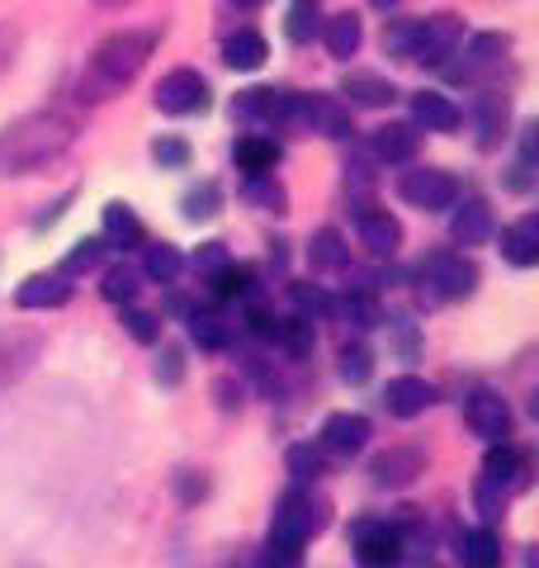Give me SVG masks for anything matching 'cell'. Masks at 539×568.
<instances>
[{
    "label": "cell",
    "instance_id": "cell-34",
    "mask_svg": "<svg viewBox=\"0 0 539 568\" xmlns=\"http://www.w3.org/2000/svg\"><path fill=\"white\" fill-rule=\"evenodd\" d=\"M284 465H289L294 478H303V484H313V478L327 474V450L322 446H289V455H284Z\"/></svg>",
    "mask_w": 539,
    "mask_h": 568
},
{
    "label": "cell",
    "instance_id": "cell-1",
    "mask_svg": "<svg viewBox=\"0 0 539 568\" xmlns=\"http://www.w3.org/2000/svg\"><path fill=\"white\" fill-rule=\"evenodd\" d=\"M71 142H77V119H67L58 110L14 119L10 129L0 133V181L29 175V171H39L48 162H58Z\"/></svg>",
    "mask_w": 539,
    "mask_h": 568
},
{
    "label": "cell",
    "instance_id": "cell-3",
    "mask_svg": "<svg viewBox=\"0 0 539 568\" xmlns=\"http://www.w3.org/2000/svg\"><path fill=\"white\" fill-rule=\"evenodd\" d=\"M327 521H332L327 497H317L308 488H294V493L279 497V511H275V526H270V536H289V540L308 545L317 530H327Z\"/></svg>",
    "mask_w": 539,
    "mask_h": 568
},
{
    "label": "cell",
    "instance_id": "cell-19",
    "mask_svg": "<svg viewBox=\"0 0 539 568\" xmlns=\"http://www.w3.org/2000/svg\"><path fill=\"white\" fill-rule=\"evenodd\" d=\"M340 91H346L350 104H359V110H384V104L398 100V85L384 77H369V71H350V77L340 81Z\"/></svg>",
    "mask_w": 539,
    "mask_h": 568
},
{
    "label": "cell",
    "instance_id": "cell-32",
    "mask_svg": "<svg viewBox=\"0 0 539 568\" xmlns=\"http://www.w3.org/2000/svg\"><path fill=\"white\" fill-rule=\"evenodd\" d=\"M507 48H511V39L507 33H478V39H469V52H464V67L469 71H478V67H497L501 58H507Z\"/></svg>",
    "mask_w": 539,
    "mask_h": 568
},
{
    "label": "cell",
    "instance_id": "cell-30",
    "mask_svg": "<svg viewBox=\"0 0 539 568\" xmlns=\"http://www.w3.org/2000/svg\"><path fill=\"white\" fill-rule=\"evenodd\" d=\"M501 123H507V100L501 95H478V142L482 148H497L501 142Z\"/></svg>",
    "mask_w": 539,
    "mask_h": 568
},
{
    "label": "cell",
    "instance_id": "cell-23",
    "mask_svg": "<svg viewBox=\"0 0 539 568\" xmlns=\"http://www.w3.org/2000/svg\"><path fill=\"white\" fill-rule=\"evenodd\" d=\"M411 119H417L426 133H449V129L459 123V110H455V104H449L445 95L421 91V95H411Z\"/></svg>",
    "mask_w": 539,
    "mask_h": 568
},
{
    "label": "cell",
    "instance_id": "cell-42",
    "mask_svg": "<svg viewBox=\"0 0 539 568\" xmlns=\"http://www.w3.org/2000/svg\"><path fill=\"white\" fill-rule=\"evenodd\" d=\"M369 369H374V355H369V346H346L340 351V379H350V384H365L369 379Z\"/></svg>",
    "mask_w": 539,
    "mask_h": 568
},
{
    "label": "cell",
    "instance_id": "cell-33",
    "mask_svg": "<svg viewBox=\"0 0 539 568\" xmlns=\"http://www.w3.org/2000/svg\"><path fill=\"white\" fill-rule=\"evenodd\" d=\"M251 290H256V271L251 265H223L213 275V294L218 298H251Z\"/></svg>",
    "mask_w": 539,
    "mask_h": 568
},
{
    "label": "cell",
    "instance_id": "cell-35",
    "mask_svg": "<svg viewBox=\"0 0 539 568\" xmlns=\"http://www.w3.org/2000/svg\"><path fill=\"white\" fill-rule=\"evenodd\" d=\"M218 204H223V190L213 185V181H204L200 190H190L185 200H180V209H185V219H190V223H209L213 213H218Z\"/></svg>",
    "mask_w": 539,
    "mask_h": 568
},
{
    "label": "cell",
    "instance_id": "cell-15",
    "mask_svg": "<svg viewBox=\"0 0 539 568\" xmlns=\"http://www.w3.org/2000/svg\"><path fill=\"white\" fill-rule=\"evenodd\" d=\"M384 403H388L393 417H421L426 407L436 403V384H426V379H417V375H398V379L388 384Z\"/></svg>",
    "mask_w": 539,
    "mask_h": 568
},
{
    "label": "cell",
    "instance_id": "cell-2",
    "mask_svg": "<svg viewBox=\"0 0 539 568\" xmlns=\"http://www.w3.org/2000/svg\"><path fill=\"white\" fill-rule=\"evenodd\" d=\"M152 48H156V33H152V29H123V33H110V39H104L95 52H90V62H85L81 100L100 104V100L119 95L123 85H129L142 67H148Z\"/></svg>",
    "mask_w": 539,
    "mask_h": 568
},
{
    "label": "cell",
    "instance_id": "cell-18",
    "mask_svg": "<svg viewBox=\"0 0 539 568\" xmlns=\"http://www.w3.org/2000/svg\"><path fill=\"white\" fill-rule=\"evenodd\" d=\"M501 256H507L511 265H520V271L539 261V219L535 213H526V219L511 223L507 233H501Z\"/></svg>",
    "mask_w": 539,
    "mask_h": 568
},
{
    "label": "cell",
    "instance_id": "cell-4",
    "mask_svg": "<svg viewBox=\"0 0 539 568\" xmlns=\"http://www.w3.org/2000/svg\"><path fill=\"white\" fill-rule=\"evenodd\" d=\"M355 564L359 568H398L407 559V540H403V530L398 526H388V521H365V526H355Z\"/></svg>",
    "mask_w": 539,
    "mask_h": 568
},
{
    "label": "cell",
    "instance_id": "cell-29",
    "mask_svg": "<svg viewBox=\"0 0 539 568\" xmlns=\"http://www.w3.org/2000/svg\"><path fill=\"white\" fill-rule=\"evenodd\" d=\"M104 242H114V246H142V219L129 209V204H110L104 209Z\"/></svg>",
    "mask_w": 539,
    "mask_h": 568
},
{
    "label": "cell",
    "instance_id": "cell-41",
    "mask_svg": "<svg viewBox=\"0 0 539 568\" xmlns=\"http://www.w3.org/2000/svg\"><path fill=\"white\" fill-rule=\"evenodd\" d=\"M246 200L261 204L265 213H284V190L270 181V175H251V181H246Z\"/></svg>",
    "mask_w": 539,
    "mask_h": 568
},
{
    "label": "cell",
    "instance_id": "cell-54",
    "mask_svg": "<svg viewBox=\"0 0 539 568\" xmlns=\"http://www.w3.org/2000/svg\"><path fill=\"white\" fill-rule=\"evenodd\" d=\"M393 6H403V0H374V10H393Z\"/></svg>",
    "mask_w": 539,
    "mask_h": 568
},
{
    "label": "cell",
    "instance_id": "cell-24",
    "mask_svg": "<svg viewBox=\"0 0 539 568\" xmlns=\"http://www.w3.org/2000/svg\"><path fill=\"white\" fill-rule=\"evenodd\" d=\"M237 166L246 175H270L279 166V142L275 138H265V133H246L237 142Z\"/></svg>",
    "mask_w": 539,
    "mask_h": 568
},
{
    "label": "cell",
    "instance_id": "cell-26",
    "mask_svg": "<svg viewBox=\"0 0 539 568\" xmlns=\"http://www.w3.org/2000/svg\"><path fill=\"white\" fill-rule=\"evenodd\" d=\"M459 559H464V568H497V564H501V540L492 536L488 526L464 530V540H459Z\"/></svg>",
    "mask_w": 539,
    "mask_h": 568
},
{
    "label": "cell",
    "instance_id": "cell-25",
    "mask_svg": "<svg viewBox=\"0 0 539 568\" xmlns=\"http://www.w3.org/2000/svg\"><path fill=\"white\" fill-rule=\"evenodd\" d=\"M265 58H270V48H265V39L256 29H242V33H232V39L223 43V62L232 71H256Z\"/></svg>",
    "mask_w": 539,
    "mask_h": 568
},
{
    "label": "cell",
    "instance_id": "cell-27",
    "mask_svg": "<svg viewBox=\"0 0 539 568\" xmlns=\"http://www.w3.org/2000/svg\"><path fill=\"white\" fill-rule=\"evenodd\" d=\"M374 152H379V162H411L417 156V129L411 123H388V129L374 133Z\"/></svg>",
    "mask_w": 539,
    "mask_h": 568
},
{
    "label": "cell",
    "instance_id": "cell-43",
    "mask_svg": "<svg viewBox=\"0 0 539 568\" xmlns=\"http://www.w3.org/2000/svg\"><path fill=\"white\" fill-rule=\"evenodd\" d=\"M148 275H152V280H161V284L180 275V252H175V246H166V242L148 246Z\"/></svg>",
    "mask_w": 539,
    "mask_h": 568
},
{
    "label": "cell",
    "instance_id": "cell-10",
    "mask_svg": "<svg viewBox=\"0 0 539 568\" xmlns=\"http://www.w3.org/2000/svg\"><path fill=\"white\" fill-rule=\"evenodd\" d=\"M464 417H469V426H474V436H482V440H507V432H511V407H507V398L501 394H492V388H478V394L464 403Z\"/></svg>",
    "mask_w": 539,
    "mask_h": 568
},
{
    "label": "cell",
    "instance_id": "cell-49",
    "mask_svg": "<svg viewBox=\"0 0 539 568\" xmlns=\"http://www.w3.org/2000/svg\"><path fill=\"white\" fill-rule=\"evenodd\" d=\"M123 327H129V332L138 336V342H148V346L161 336V323H156L152 313H142V308H123Z\"/></svg>",
    "mask_w": 539,
    "mask_h": 568
},
{
    "label": "cell",
    "instance_id": "cell-38",
    "mask_svg": "<svg viewBox=\"0 0 539 568\" xmlns=\"http://www.w3.org/2000/svg\"><path fill=\"white\" fill-rule=\"evenodd\" d=\"M340 317L346 323H355V327H379L384 323V313H379V298L374 294H346V304H340Z\"/></svg>",
    "mask_w": 539,
    "mask_h": 568
},
{
    "label": "cell",
    "instance_id": "cell-52",
    "mask_svg": "<svg viewBox=\"0 0 539 568\" xmlns=\"http://www.w3.org/2000/svg\"><path fill=\"white\" fill-rule=\"evenodd\" d=\"M194 265H200V271H213V275H218L223 265H227V252H223V242H209L204 252L194 256Z\"/></svg>",
    "mask_w": 539,
    "mask_h": 568
},
{
    "label": "cell",
    "instance_id": "cell-48",
    "mask_svg": "<svg viewBox=\"0 0 539 568\" xmlns=\"http://www.w3.org/2000/svg\"><path fill=\"white\" fill-rule=\"evenodd\" d=\"M246 332L261 336V342H275V336H279V317L270 308H261V304H251L246 308Z\"/></svg>",
    "mask_w": 539,
    "mask_h": 568
},
{
    "label": "cell",
    "instance_id": "cell-44",
    "mask_svg": "<svg viewBox=\"0 0 539 568\" xmlns=\"http://www.w3.org/2000/svg\"><path fill=\"white\" fill-rule=\"evenodd\" d=\"M133 294H138V275L129 265H114V271L104 275V298H110V304H133Z\"/></svg>",
    "mask_w": 539,
    "mask_h": 568
},
{
    "label": "cell",
    "instance_id": "cell-45",
    "mask_svg": "<svg viewBox=\"0 0 539 568\" xmlns=\"http://www.w3.org/2000/svg\"><path fill=\"white\" fill-rule=\"evenodd\" d=\"M152 156H156V166L180 171V166H190V142H180V138H156V142H152Z\"/></svg>",
    "mask_w": 539,
    "mask_h": 568
},
{
    "label": "cell",
    "instance_id": "cell-7",
    "mask_svg": "<svg viewBox=\"0 0 539 568\" xmlns=\"http://www.w3.org/2000/svg\"><path fill=\"white\" fill-rule=\"evenodd\" d=\"M289 123H303L322 138H350V110L332 95H294V119Z\"/></svg>",
    "mask_w": 539,
    "mask_h": 568
},
{
    "label": "cell",
    "instance_id": "cell-21",
    "mask_svg": "<svg viewBox=\"0 0 539 568\" xmlns=\"http://www.w3.org/2000/svg\"><path fill=\"white\" fill-rule=\"evenodd\" d=\"M322 39H327V52L332 58H355L359 52V43H365V29H359V14L355 10H340V14H332L327 20V29H322Z\"/></svg>",
    "mask_w": 539,
    "mask_h": 568
},
{
    "label": "cell",
    "instance_id": "cell-37",
    "mask_svg": "<svg viewBox=\"0 0 539 568\" xmlns=\"http://www.w3.org/2000/svg\"><path fill=\"white\" fill-rule=\"evenodd\" d=\"M261 568H303V540L270 536L265 540V555H261Z\"/></svg>",
    "mask_w": 539,
    "mask_h": 568
},
{
    "label": "cell",
    "instance_id": "cell-12",
    "mask_svg": "<svg viewBox=\"0 0 539 568\" xmlns=\"http://www.w3.org/2000/svg\"><path fill=\"white\" fill-rule=\"evenodd\" d=\"M232 110H237L242 119H256V123H289V119H294V91L256 85V91H242Z\"/></svg>",
    "mask_w": 539,
    "mask_h": 568
},
{
    "label": "cell",
    "instance_id": "cell-9",
    "mask_svg": "<svg viewBox=\"0 0 539 568\" xmlns=\"http://www.w3.org/2000/svg\"><path fill=\"white\" fill-rule=\"evenodd\" d=\"M403 200L411 209H426V213H436V209H449L459 200V185H455V175H445V171H407L403 175Z\"/></svg>",
    "mask_w": 539,
    "mask_h": 568
},
{
    "label": "cell",
    "instance_id": "cell-8",
    "mask_svg": "<svg viewBox=\"0 0 539 568\" xmlns=\"http://www.w3.org/2000/svg\"><path fill=\"white\" fill-rule=\"evenodd\" d=\"M459 39H464V20H459V14H430V20H421L417 48H411V62L440 67L449 52L459 48Z\"/></svg>",
    "mask_w": 539,
    "mask_h": 568
},
{
    "label": "cell",
    "instance_id": "cell-40",
    "mask_svg": "<svg viewBox=\"0 0 539 568\" xmlns=\"http://www.w3.org/2000/svg\"><path fill=\"white\" fill-rule=\"evenodd\" d=\"M275 342H284L294 361H303V355L313 351V317H289V323H279V336H275Z\"/></svg>",
    "mask_w": 539,
    "mask_h": 568
},
{
    "label": "cell",
    "instance_id": "cell-31",
    "mask_svg": "<svg viewBox=\"0 0 539 568\" xmlns=\"http://www.w3.org/2000/svg\"><path fill=\"white\" fill-rule=\"evenodd\" d=\"M190 336H194V342H200L204 351H227L232 327L223 323L218 313H190Z\"/></svg>",
    "mask_w": 539,
    "mask_h": 568
},
{
    "label": "cell",
    "instance_id": "cell-5",
    "mask_svg": "<svg viewBox=\"0 0 539 568\" xmlns=\"http://www.w3.org/2000/svg\"><path fill=\"white\" fill-rule=\"evenodd\" d=\"M421 280L440 298H469L478 290V265L459 252H436V256L421 261Z\"/></svg>",
    "mask_w": 539,
    "mask_h": 568
},
{
    "label": "cell",
    "instance_id": "cell-47",
    "mask_svg": "<svg viewBox=\"0 0 539 568\" xmlns=\"http://www.w3.org/2000/svg\"><path fill=\"white\" fill-rule=\"evenodd\" d=\"M294 308H298V317H317V313H332V298L317 290V284H294Z\"/></svg>",
    "mask_w": 539,
    "mask_h": 568
},
{
    "label": "cell",
    "instance_id": "cell-55",
    "mask_svg": "<svg viewBox=\"0 0 539 568\" xmlns=\"http://www.w3.org/2000/svg\"><path fill=\"white\" fill-rule=\"evenodd\" d=\"M100 6H104V10H123V6H129V0H100Z\"/></svg>",
    "mask_w": 539,
    "mask_h": 568
},
{
    "label": "cell",
    "instance_id": "cell-22",
    "mask_svg": "<svg viewBox=\"0 0 539 568\" xmlns=\"http://www.w3.org/2000/svg\"><path fill=\"white\" fill-rule=\"evenodd\" d=\"M520 474H526V455L511 450L507 440H497V446L488 450V465H482V484L488 488H516Z\"/></svg>",
    "mask_w": 539,
    "mask_h": 568
},
{
    "label": "cell",
    "instance_id": "cell-6",
    "mask_svg": "<svg viewBox=\"0 0 539 568\" xmlns=\"http://www.w3.org/2000/svg\"><path fill=\"white\" fill-rule=\"evenodd\" d=\"M156 110H166V114H200V110H209V81L200 77V71H190V67L171 71V77H161V85H156Z\"/></svg>",
    "mask_w": 539,
    "mask_h": 568
},
{
    "label": "cell",
    "instance_id": "cell-51",
    "mask_svg": "<svg viewBox=\"0 0 539 568\" xmlns=\"http://www.w3.org/2000/svg\"><path fill=\"white\" fill-rule=\"evenodd\" d=\"M14 52H20V29H14V24H0V71H10Z\"/></svg>",
    "mask_w": 539,
    "mask_h": 568
},
{
    "label": "cell",
    "instance_id": "cell-16",
    "mask_svg": "<svg viewBox=\"0 0 539 568\" xmlns=\"http://www.w3.org/2000/svg\"><path fill=\"white\" fill-rule=\"evenodd\" d=\"M426 469V459H421V450H407V446H393V450H384L379 459L369 465V474H374V484L379 488H403V484H411Z\"/></svg>",
    "mask_w": 539,
    "mask_h": 568
},
{
    "label": "cell",
    "instance_id": "cell-36",
    "mask_svg": "<svg viewBox=\"0 0 539 568\" xmlns=\"http://www.w3.org/2000/svg\"><path fill=\"white\" fill-rule=\"evenodd\" d=\"M322 24V10H317V0H294L289 6V20H284V33H289L294 43H308L313 33Z\"/></svg>",
    "mask_w": 539,
    "mask_h": 568
},
{
    "label": "cell",
    "instance_id": "cell-17",
    "mask_svg": "<svg viewBox=\"0 0 539 568\" xmlns=\"http://www.w3.org/2000/svg\"><path fill=\"white\" fill-rule=\"evenodd\" d=\"M67 298H71L67 275H29L20 284V294H14V304L20 308H62Z\"/></svg>",
    "mask_w": 539,
    "mask_h": 568
},
{
    "label": "cell",
    "instance_id": "cell-46",
    "mask_svg": "<svg viewBox=\"0 0 539 568\" xmlns=\"http://www.w3.org/2000/svg\"><path fill=\"white\" fill-rule=\"evenodd\" d=\"M100 246L104 242H95V237H85V242H77V252H71L67 261H62V271L58 275H81V271H95V261H100Z\"/></svg>",
    "mask_w": 539,
    "mask_h": 568
},
{
    "label": "cell",
    "instance_id": "cell-50",
    "mask_svg": "<svg viewBox=\"0 0 539 568\" xmlns=\"http://www.w3.org/2000/svg\"><path fill=\"white\" fill-rule=\"evenodd\" d=\"M180 375H185V361H180V351H161V361H156V379L161 384H180Z\"/></svg>",
    "mask_w": 539,
    "mask_h": 568
},
{
    "label": "cell",
    "instance_id": "cell-20",
    "mask_svg": "<svg viewBox=\"0 0 539 568\" xmlns=\"http://www.w3.org/2000/svg\"><path fill=\"white\" fill-rule=\"evenodd\" d=\"M492 233V213L482 200H469L464 209H455V219H449V237H455L459 246H478V242H488Z\"/></svg>",
    "mask_w": 539,
    "mask_h": 568
},
{
    "label": "cell",
    "instance_id": "cell-53",
    "mask_svg": "<svg viewBox=\"0 0 539 568\" xmlns=\"http://www.w3.org/2000/svg\"><path fill=\"white\" fill-rule=\"evenodd\" d=\"M232 6H242V10H256V6H265V0H232Z\"/></svg>",
    "mask_w": 539,
    "mask_h": 568
},
{
    "label": "cell",
    "instance_id": "cell-11",
    "mask_svg": "<svg viewBox=\"0 0 539 568\" xmlns=\"http://www.w3.org/2000/svg\"><path fill=\"white\" fill-rule=\"evenodd\" d=\"M39 332H20V327H10V332H0V384H14V379H24L33 361H39Z\"/></svg>",
    "mask_w": 539,
    "mask_h": 568
},
{
    "label": "cell",
    "instance_id": "cell-13",
    "mask_svg": "<svg viewBox=\"0 0 539 568\" xmlns=\"http://www.w3.org/2000/svg\"><path fill=\"white\" fill-rule=\"evenodd\" d=\"M369 436H374L369 417H359V413H332L327 426H322V450H332V455H359V450L369 446Z\"/></svg>",
    "mask_w": 539,
    "mask_h": 568
},
{
    "label": "cell",
    "instance_id": "cell-14",
    "mask_svg": "<svg viewBox=\"0 0 539 568\" xmlns=\"http://www.w3.org/2000/svg\"><path fill=\"white\" fill-rule=\"evenodd\" d=\"M355 223H359V242L369 246L374 256H393L403 246V223L393 219L388 209H374V204H365L355 213Z\"/></svg>",
    "mask_w": 539,
    "mask_h": 568
},
{
    "label": "cell",
    "instance_id": "cell-39",
    "mask_svg": "<svg viewBox=\"0 0 539 568\" xmlns=\"http://www.w3.org/2000/svg\"><path fill=\"white\" fill-rule=\"evenodd\" d=\"M417 33H421V20H393L384 29V52H388V58H411Z\"/></svg>",
    "mask_w": 539,
    "mask_h": 568
},
{
    "label": "cell",
    "instance_id": "cell-28",
    "mask_svg": "<svg viewBox=\"0 0 539 568\" xmlns=\"http://www.w3.org/2000/svg\"><path fill=\"white\" fill-rule=\"evenodd\" d=\"M308 261L317 265V271H346V265H350V246H346V237H340L336 227H322V233H313Z\"/></svg>",
    "mask_w": 539,
    "mask_h": 568
}]
</instances>
